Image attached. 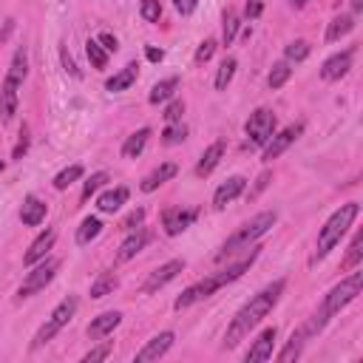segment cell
I'll list each match as a JSON object with an SVG mask.
<instances>
[{"instance_id": "cell-31", "label": "cell", "mask_w": 363, "mask_h": 363, "mask_svg": "<svg viewBox=\"0 0 363 363\" xmlns=\"http://www.w3.org/2000/svg\"><path fill=\"white\" fill-rule=\"evenodd\" d=\"M85 54H88V60H91V66L94 69H108V51L100 46V40H88L85 43Z\"/></svg>"}, {"instance_id": "cell-24", "label": "cell", "mask_w": 363, "mask_h": 363, "mask_svg": "<svg viewBox=\"0 0 363 363\" xmlns=\"http://www.w3.org/2000/svg\"><path fill=\"white\" fill-rule=\"evenodd\" d=\"M128 196H131L128 188L119 185V188H114V191H105V193L97 199V207L103 210V213H116V210L128 202Z\"/></svg>"}, {"instance_id": "cell-48", "label": "cell", "mask_w": 363, "mask_h": 363, "mask_svg": "<svg viewBox=\"0 0 363 363\" xmlns=\"http://www.w3.org/2000/svg\"><path fill=\"white\" fill-rule=\"evenodd\" d=\"M60 57H63V66H66V71H69L71 77H80V71H77V63H74V57H71L66 48H60Z\"/></svg>"}, {"instance_id": "cell-43", "label": "cell", "mask_w": 363, "mask_h": 363, "mask_svg": "<svg viewBox=\"0 0 363 363\" xmlns=\"http://www.w3.org/2000/svg\"><path fill=\"white\" fill-rule=\"evenodd\" d=\"M213 51H216V40H204L199 48H196V66H202V63H207L210 57H213Z\"/></svg>"}, {"instance_id": "cell-3", "label": "cell", "mask_w": 363, "mask_h": 363, "mask_svg": "<svg viewBox=\"0 0 363 363\" xmlns=\"http://www.w3.org/2000/svg\"><path fill=\"white\" fill-rule=\"evenodd\" d=\"M357 213H360V204H357V202H349V204H341V210H335V213L326 219V224H324L321 233H318V245H315L312 261L326 258L332 247L341 245V238L346 236V230H349L352 222L357 219Z\"/></svg>"}, {"instance_id": "cell-32", "label": "cell", "mask_w": 363, "mask_h": 363, "mask_svg": "<svg viewBox=\"0 0 363 363\" xmlns=\"http://www.w3.org/2000/svg\"><path fill=\"white\" fill-rule=\"evenodd\" d=\"M82 173H85L82 165H71V168H66V170H60V173L54 176V188H57V191H66L69 185H74V182H77Z\"/></svg>"}, {"instance_id": "cell-44", "label": "cell", "mask_w": 363, "mask_h": 363, "mask_svg": "<svg viewBox=\"0 0 363 363\" xmlns=\"http://www.w3.org/2000/svg\"><path fill=\"white\" fill-rule=\"evenodd\" d=\"M182 114H185V103H182V100H173L168 108H165V119H168V123H182Z\"/></svg>"}, {"instance_id": "cell-13", "label": "cell", "mask_w": 363, "mask_h": 363, "mask_svg": "<svg viewBox=\"0 0 363 363\" xmlns=\"http://www.w3.org/2000/svg\"><path fill=\"white\" fill-rule=\"evenodd\" d=\"M176 335L173 332H159V335L150 338L139 352H136V363H150V360H159L162 355H168V349L173 346Z\"/></svg>"}, {"instance_id": "cell-54", "label": "cell", "mask_w": 363, "mask_h": 363, "mask_svg": "<svg viewBox=\"0 0 363 363\" xmlns=\"http://www.w3.org/2000/svg\"><path fill=\"white\" fill-rule=\"evenodd\" d=\"M290 3H292V6H307L310 0H290Z\"/></svg>"}, {"instance_id": "cell-5", "label": "cell", "mask_w": 363, "mask_h": 363, "mask_svg": "<svg viewBox=\"0 0 363 363\" xmlns=\"http://www.w3.org/2000/svg\"><path fill=\"white\" fill-rule=\"evenodd\" d=\"M77 307H80V301H77V295H69V298H63L60 304L54 307V312L48 315V321L37 329V335H35V341H32V349H40V346H46L60 329L63 326H69V321L74 318V312H77Z\"/></svg>"}, {"instance_id": "cell-16", "label": "cell", "mask_w": 363, "mask_h": 363, "mask_svg": "<svg viewBox=\"0 0 363 363\" xmlns=\"http://www.w3.org/2000/svg\"><path fill=\"white\" fill-rule=\"evenodd\" d=\"M17 82L15 80H3V85H0V119L3 123H12L15 114H17V105H20V94H17Z\"/></svg>"}, {"instance_id": "cell-40", "label": "cell", "mask_w": 363, "mask_h": 363, "mask_svg": "<svg viewBox=\"0 0 363 363\" xmlns=\"http://www.w3.org/2000/svg\"><path fill=\"white\" fill-rule=\"evenodd\" d=\"M105 182H108V173H105V170L94 173V176H91V179L85 182V185H82V196H80V199H82V202H88L91 196H94V193H97V191L105 185Z\"/></svg>"}, {"instance_id": "cell-35", "label": "cell", "mask_w": 363, "mask_h": 363, "mask_svg": "<svg viewBox=\"0 0 363 363\" xmlns=\"http://www.w3.org/2000/svg\"><path fill=\"white\" fill-rule=\"evenodd\" d=\"M238 26H241V20H238V12L227 9V12H224V32H222V40H224V46H230V43L236 40V35H238Z\"/></svg>"}, {"instance_id": "cell-23", "label": "cell", "mask_w": 363, "mask_h": 363, "mask_svg": "<svg viewBox=\"0 0 363 363\" xmlns=\"http://www.w3.org/2000/svg\"><path fill=\"white\" fill-rule=\"evenodd\" d=\"M136 74H139V66H136V63H128L123 71H116V74L105 82V91H111V94H119V91L131 88L134 80H136Z\"/></svg>"}, {"instance_id": "cell-1", "label": "cell", "mask_w": 363, "mask_h": 363, "mask_svg": "<svg viewBox=\"0 0 363 363\" xmlns=\"http://www.w3.org/2000/svg\"><path fill=\"white\" fill-rule=\"evenodd\" d=\"M284 290H287V281L278 278V281L267 284L258 295H253L247 304L236 312V318L230 321V326H227V332H224V349H236L241 341H245L250 332L272 312V307L278 304V298L284 295Z\"/></svg>"}, {"instance_id": "cell-51", "label": "cell", "mask_w": 363, "mask_h": 363, "mask_svg": "<svg viewBox=\"0 0 363 363\" xmlns=\"http://www.w3.org/2000/svg\"><path fill=\"white\" fill-rule=\"evenodd\" d=\"M261 12H264V3H261V0H250V3H247V9H245V15H247L250 20H256Z\"/></svg>"}, {"instance_id": "cell-27", "label": "cell", "mask_w": 363, "mask_h": 363, "mask_svg": "<svg viewBox=\"0 0 363 363\" xmlns=\"http://www.w3.org/2000/svg\"><path fill=\"white\" fill-rule=\"evenodd\" d=\"M148 136H150V128H139L136 134H131L125 139V145H123V157L125 159H136L145 150V145H148Z\"/></svg>"}, {"instance_id": "cell-4", "label": "cell", "mask_w": 363, "mask_h": 363, "mask_svg": "<svg viewBox=\"0 0 363 363\" xmlns=\"http://www.w3.org/2000/svg\"><path fill=\"white\" fill-rule=\"evenodd\" d=\"M278 222V213L276 210H264V213H258L256 219H250L245 227H238L227 241H224V247L216 253V261H222L224 256H230V253H236V250H247L250 245H256V241Z\"/></svg>"}, {"instance_id": "cell-18", "label": "cell", "mask_w": 363, "mask_h": 363, "mask_svg": "<svg viewBox=\"0 0 363 363\" xmlns=\"http://www.w3.org/2000/svg\"><path fill=\"white\" fill-rule=\"evenodd\" d=\"M46 213H48V204H46L43 199H37V196H26V199H23L20 222H23L26 227H37V224H43Z\"/></svg>"}, {"instance_id": "cell-17", "label": "cell", "mask_w": 363, "mask_h": 363, "mask_svg": "<svg viewBox=\"0 0 363 363\" xmlns=\"http://www.w3.org/2000/svg\"><path fill=\"white\" fill-rule=\"evenodd\" d=\"M123 324V312H116V310H111V312H103V315H97L94 321L88 324V338L91 341H103L105 335H111V332Z\"/></svg>"}, {"instance_id": "cell-55", "label": "cell", "mask_w": 363, "mask_h": 363, "mask_svg": "<svg viewBox=\"0 0 363 363\" xmlns=\"http://www.w3.org/2000/svg\"><path fill=\"white\" fill-rule=\"evenodd\" d=\"M0 170H3V162H0Z\"/></svg>"}, {"instance_id": "cell-38", "label": "cell", "mask_w": 363, "mask_h": 363, "mask_svg": "<svg viewBox=\"0 0 363 363\" xmlns=\"http://www.w3.org/2000/svg\"><path fill=\"white\" fill-rule=\"evenodd\" d=\"M188 139V128L182 125V123H168V128H165V134H162V142L165 145H182Z\"/></svg>"}, {"instance_id": "cell-49", "label": "cell", "mask_w": 363, "mask_h": 363, "mask_svg": "<svg viewBox=\"0 0 363 363\" xmlns=\"http://www.w3.org/2000/svg\"><path fill=\"white\" fill-rule=\"evenodd\" d=\"M97 40H100V46H103V48H105V51H108V54H111V51H116V48H119V43H116V37H114V35H108V32H103V35H100V37H97Z\"/></svg>"}, {"instance_id": "cell-50", "label": "cell", "mask_w": 363, "mask_h": 363, "mask_svg": "<svg viewBox=\"0 0 363 363\" xmlns=\"http://www.w3.org/2000/svg\"><path fill=\"white\" fill-rule=\"evenodd\" d=\"M269 179H272V173H269V170H264V173L258 176V182H256V191H250V199H256V196H258V193L269 185Z\"/></svg>"}, {"instance_id": "cell-11", "label": "cell", "mask_w": 363, "mask_h": 363, "mask_svg": "<svg viewBox=\"0 0 363 363\" xmlns=\"http://www.w3.org/2000/svg\"><path fill=\"white\" fill-rule=\"evenodd\" d=\"M276 338H278V329H276V326H267L261 335L256 338V344L247 349L245 360H247V363H264V360H269V357H272V349H276Z\"/></svg>"}, {"instance_id": "cell-26", "label": "cell", "mask_w": 363, "mask_h": 363, "mask_svg": "<svg viewBox=\"0 0 363 363\" xmlns=\"http://www.w3.org/2000/svg\"><path fill=\"white\" fill-rule=\"evenodd\" d=\"M307 341H310V338L304 335V329L298 326V329L292 332V338H290V344H287V346H284V349L278 352V360H281V363H290V360L301 357V349H304V344H307Z\"/></svg>"}, {"instance_id": "cell-22", "label": "cell", "mask_w": 363, "mask_h": 363, "mask_svg": "<svg viewBox=\"0 0 363 363\" xmlns=\"http://www.w3.org/2000/svg\"><path fill=\"white\" fill-rule=\"evenodd\" d=\"M176 173H179V168H176L173 162H165V165H159L154 173H148V176L142 179V191H145V193H154L159 185H165V182H170Z\"/></svg>"}, {"instance_id": "cell-14", "label": "cell", "mask_w": 363, "mask_h": 363, "mask_svg": "<svg viewBox=\"0 0 363 363\" xmlns=\"http://www.w3.org/2000/svg\"><path fill=\"white\" fill-rule=\"evenodd\" d=\"M352 57H355V48H346V51H341V54H332L326 63L321 66V77H324L326 82H335V80L346 77L349 69H352Z\"/></svg>"}, {"instance_id": "cell-15", "label": "cell", "mask_w": 363, "mask_h": 363, "mask_svg": "<svg viewBox=\"0 0 363 363\" xmlns=\"http://www.w3.org/2000/svg\"><path fill=\"white\" fill-rule=\"evenodd\" d=\"M245 188H247V179H245V176H230L227 182H222V185L216 188L213 207H216V210H224L230 202H236L241 193H245Z\"/></svg>"}, {"instance_id": "cell-9", "label": "cell", "mask_w": 363, "mask_h": 363, "mask_svg": "<svg viewBox=\"0 0 363 363\" xmlns=\"http://www.w3.org/2000/svg\"><path fill=\"white\" fill-rule=\"evenodd\" d=\"M301 134H304V123H295V125H290V128H284V131H278V134H272L269 142L264 145V157H261V159H264V162L278 159Z\"/></svg>"}, {"instance_id": "cell-6", "label": "cell", "mask_w": 363, "mask_h": 363, "mask_svg": "<svg viewBox=\"0 0 363 363\" xmlns=\"http://www.w3.org/2000/svg\"><path fill=\"white\" fill-rule=\"evenodd\" d=\"M360 287H363V272H352L349 278H344L338 287H332V290H329V295H326V301H324L321 312H324L326 318L338 315L346 304H352V301L360 295Z\"/></svg>"}, {"instance_id": "cell-10", "label": "cell", "mask_w": 363, "mask_h": 363, "mask_svg": "<svg viewBox=\"0 0 363 363\" xmlns=\"http://www.w3.org/2000/svg\"><path fill=\"white\" fill-rule=\"evenodd\" d=\"M199 216V210L196 207H170L165 210V216H162V224H165V233L168 236H179V233H185Z\"/></svg>"}, {"instance_id": "cell-34", "label": "cell", "mask_w": 363, "mask_h": 363, "mask_svg": "<svg viewBox=\"0 0 363 363\" xmlns=\"http://www.w3.org/2000/svg\"><path fill=\"white\" fill-rule=\"evenodd\" d=\"M290 77H292V69H290V63L284 60V63H276V66H272V71H269L267 82H269V88H281Z\"/></svg>"}, {"instance_id": "cell-52", "label": "cell", "mask_w": 363, "mask_h": 363, "mask_svg": "<svg viewBox=\"0 0 363 363\" xmlns=\"http://www.w3.org/2000/svg\"><path fill=\"white\" fill-rule=\"evenodd\" d=\"M145 57L150 60V63H162V60H165V51H162V48H154V46H148V48H145Z\"/></svg>"}, {"instance_id": "cell-21", "label": "cell", "mask_w": 363, "mask_h": 363, "mask_svg": "<svg viewBox=\"0 0 363 363\" xmlns=\"http://www.w3.org/2000/svg\"><path fill=\"white\" fill-rule=\"evenodd\" d=\"M222 157H224V142L219 139V142H213L210 145L204 154H202V159H199V165H196V176H210L216 170V165L222 162Z\"/></svg>"}, {"instance_id": "cell-12", "label": "cell", "mask_w": 363, "mask_h": 363, "mask_svg": "<svg viewBox=\"0 0 363 363\" xmlns=\"http://www.w3.org/2000/svg\"><path fill=\"white\" fill-rule=\"evenodd\" d=\"M182 269H185V261H182V258H173V261L162 264L159 269H154V272L148 276V281L142 284V292H157V290H162L168 281H173V278L179 276Z\"/></svg>"}, {"instance_id": "cell-30", "label": "cell", "mask_w": 363, "mask_h": 363, "mask_svg": "<svg viewBox=\"0 0 363 363\" xmlns=\"http://www.w3.org/2000/svg\"><path fill=\"white\" fill-rule=\"evenodd\" d=\"M179 88V77H168V80H162V82H157L154 85V91H150V105H159V103H168L170 97H173V91Z\"/></svg>"}, {"instance_id": "cell-45", "label": "cell", "mask_w": 363, "mask_h": 363, "mask_svg": "<svg viewBox=\"0 0 363 363\" xmlns=\"http://www.w3.org/2000/svg\"><path fill=\"white\" fill-rule=\"evenodd\" d=\"M142 222H145V210H142V207H136V210H131V213L125 216V222H123V230H125V233H131V230H136Z\"/></svg>"}, {"instance_id": "cell-25", "label": "cell", "mask_w": 363, "mask_h": 363, "mask_svg": "<svg viewBox=\"0 0 363 363\" xmlns=\"http://www.w3.org/2000/svg\"><path fill=\"white\" fill-rule=\"evenodd\" d=\"M352 28H355V17L352 15H338L326 28V43H338L341 37H346L352 32Z\"/></svg>"}, {"instance_id": "cell-41", "label": "cell", "mask_w": 363, "mask_h": 363, "mask_svg": "<svg viewBox=\"0 0 363 363\" xmlns=\"http://www.w3.org/2000/svg\"><path fill=\"white\" fill-rule=\"evenodd\" d=\"M111 352H114V346L105 341V344H100V346H94L91 352H85L82 355V363H97V360H108L111 357Z\"/></svg>"}, {"instance_id": "cell-19", "label": "cell", "mask_w": 363, "mask_h": 363, "mask_svg": "<svg viewBox=\"0 0 363 363\" xmlns=\"http://www.w3.org/2000/svg\"><path fill=\"white\" fill-rule=\"evenodd\" d=\"M150 241V233L148 230H131L128 233V238L123 241V247H119V253H116V261H131L136 253H142L145 250V245Z\"/></svg>"}, {"instance_id": "cell-42", "label": "cell", "mask_w": 363, "mask_h": 363, "mask_svg": "<svg viewBox=\"0 0 363 363\" xmlns=\"http://www.w3.org/2000/svg\"><path fill=\"white\" fill-rule=\"evenodd\" d=\"M142 17H145L148 23H159V17H162L159 0H142Z\"/></svg>"}, {"instance_id": "cell-53", "label": "cell", "mask_w": 363, "mask_h": 363, "mask_svg": "<svg viewBox=\"0 0 363 363\" xmlns=\"http://www.w3.org/2000/svg\"><path fill=\"white\" fill-rule=\"evenodd\" d=\"M349 3H352V12H355V15L363 12V0H349Z\"/></svg>"}, {"instance_id": "cell-20", "label": "cell", "mask_w": 363, "mask_h": 363, "mask_svg": "<svg viewBox=\"0 0 363 363\" xmlns=\"http://www.w3.org/2000/svg\"><path fill=\"white\" fill-rule=\"evenodd\" d=\"M54 238H57V233L54 230H46V233H40L35 241H32V247L26 250V256H23V261L32 267V264H37V261H43L46 258V253L54 247Z\"/></svg>"}, {"instance_id": "cell-7", "label": "cell", "mask_w": 363, "mask_h": 363, "mask_svg": "<svg viewBox=\"0 0 363 363\" xmlns=\"http://www.w3.org/2000/svg\"><path fill=\"white\" fill-rule=\"evenodd\" d=\"M276 125H278V119H276V114H272L269 108H256V111L250 114V119L245 123L247 145L264 148V145L269 142V136L276 134Z\"/></svg>"}, {"instance_id": "cell-46", "label": "cell", "mask_w": 363, "mask_h": 363, "mask_svg": "<svg viewBox=\"0 0 363 363\" xmlns=\"http://www.w3.org/2000/svg\"><path fill=\"white\" fill-rule=\"evenodd\" d=\"M26 150H28V131L23 128V131H20V139H17V145H15L12 159H23V157H26Z\"/></svg>"}, {"instance_id": "cell-47", "label": "cell", "mask_w": 363, "mask_h": 363, "mask_svg": "<svg viewBox=\"0 0 363 363\" xmlns=\"http://www.w3.org/2000/svg\"><path fill=\"white\" fill-rule=\"evenodd\" d=\"M196 3H199V0H173V6H176V12L179 15H193L196 12Z\"/></svg>"}, {"instance_id": "cell-33", "label": "cell", "mask_w": 363, "mask_h": 363, "mask_svg": "<svg viewBox=\"0 0 363 363\" xmlns=\"http://www.w3.org/2000/svg\"><path fill=\"white\" fill-rule=\"evenodd\" d=\"M114 290H116V278L111 276V272H103V276L91 284V298H105Z\"/></svg>"}, {"instance_id": "cell-37", "label": "cell", "mask_w": 363, "mask_h": 363, "mask_svg": "<svg viewBox=\"0 0 363 363\" xmlns=\"http://www.w3.org/2000/svg\"><path fill=\"white\" fill-rule=\"evenodd\" d=\"M363 233H355V238H352V245H349V253H346V258H344V269H352V267H357L360 264V258H363Z\"/></svg>"}, {"instance_id": "cell-8", "label": "cell", "mask_w": 363, "mask_h": 363, "mask_svg": "<svg viewBox=\"0 0 363 363\" xmlns=\"http://www.w3.org/2000/svg\"><path fill=\"white\" fill-rule=\"evenodd\" d=\"M57 269H60V261H57V258H43V264H37V267L26 276V281L20 284L17 298H32V295H37L40 290H46V284H51V278L57 276Z\"/></svg>"}, {"instance_id": "cell-29", "label": "cell", "mask_w": 363, "mask_h": 363, "mask_svg": "<svg viewBox=\"0 0 363 363\" xmlns=\"http://www.w3.org/2000/svg\"><path fill=\"white\" fill-rule=\"evenodd\" d=\"M26 74H28V51H26V46H20L17 51H15V57H12V66H9V80H15L17 85L26 80Z\"/></svg>"}, {"instance_id": "cell-36", "label": "cell", "mask_w": 363, "mask_h": 363, "mask_svg": "<svg viewBox=\"0 0 363 363\" xmlns=\"http://www.w3.org/2000/svg\"><path fill=\"white\" fill-rule=\"evenodd\" d=\"M236 69H238V63H236V57H227L224 63L219 66V74H216V88H219V91H224V88L230 85V80H233Z\"/></svg>"}, {"instance_id": "cell-39", "label": "cell", "mask_w": 363, "mask_h": 363, "mask_svg": "<svg viewBox=\"0 0 363 363\" xmlns=\"http://www.w3.org/2000/svg\"><path fill=\"white\" fill-rule=\"evenodd\" d=\"M284 54H287V63H301V60L310 57V43L307 40H292Z\"/></svg>"}, {"instance_id": "cell-2", "label": "cell", "mask_w": 363, "mask_h": 363, "mask_svg": "<svg viewBox=\"0 0 363 363\" xmlns=\"http://www.w3.org/2000/svg\"><path fill=\"white\" fill-rule=\"evenodd\" d=\"M256 256H258V247L250 253V258H245V261H238V264H230L227 269H219V272H213V276H207V278H202V281H196L193 287H188L185 292H182L176 301H173V310H188V307H193V304H199V301H204V298H210L216 290H222V287H227V284H233L236 278H241L245 276V269H250V264L256 261Z\"/></svg>"}, {"instance_id": "cell-28", "label": "cell", "mask_w": 363, "mask_h": 363, "mask_svg": "<svg viewBox=\"0 0 363 363\" xmlns=\"http://www.w3.org/2000/svg\"><path fill=\"white\" fill-rule=\"evenodd\" d=\"M100 233H103V222H100L97 216H88V219H82V224L77 227V245H80V247L91 245V241H94Z\"/></svg>"}]
</instances>
